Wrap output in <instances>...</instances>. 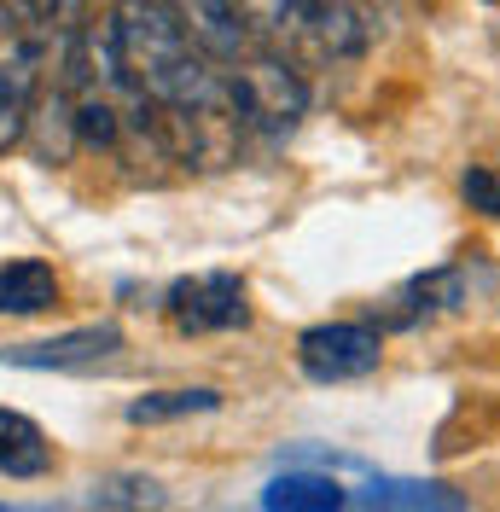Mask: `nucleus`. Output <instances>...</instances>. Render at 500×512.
Segmentation results:
<instances>
[{"instance_id": "f257e3e1", "label": "nucleus", "mask_w": 500, "mask_h": 512, "mask_svg": "<svg viewBox=\"0 0 500 512\" xmlns=\"http://www.w3.org/2000/svg\"><path fill=\"white\" fill-rule=\"evenodd\" d=\"M47 76V18L30 0H0V152L30 134Z\"/></svg>"}, {"instance_id": "f03ea898", "label": "nucleus", "mask_w": 500, "mask_h": 512, "mask_svg": "<svg viewBox=\"0 0 500 512\" xmlns=\"http://www.w3.org/2000/svg\"><path fill=\"white\" fill-rule=\"evenodd\" d=\"M227 99H233L239 128L262 134V140H285L309 111V82L297 76V64L285 53L256 47V53H239L227 64Z\"/></svg>"}, {"instance_id": "7ed1b4c3", "label": "nucleus", "mask_w": 500, "mask_h": 512, "mask_svg": "<svg viewBox=\"0 0 500 512\" xmlns=\"http://www.w3.org/2000/svg\"><path fill=\"white\" fill-rule=\"evenodd\" d=\"M163 315L175 332L204 338V332H239L250 326V286L239 274H187L163 291Z\"/></svg>"}, {"instance_id": "20e7f679", "label": "nucleus", "mask_w": 500, "mask_h": 512, "mask_svg": "<svg viewBox=\"0 0 500 512\" xmlns=\"http://www.w3.org/2000/svg\"><path fill=\"white\" fill-rule=\"evenodd\" d=\"M378 361H384V332L367 320H326L297 338V367L314 384L367 379V373H378Z\"/></svg>"}, {"instance_id": "39448f33", "label": "nucleus", "mask_w": 500, "mask_h": 512, "mask_svg": "<svg viewBox=\"0 0 500 512\" xmlns=\"http://www.w3.org/2000/svg\"><path fill=\"white\" fill-rule=\"evenodd\" d=\"M123 350V332L117 326H76L59 338H41V344H12L0 350L6 367H35V373H64V367H99Z\"/></svg>"}, {"instance_id": "423d86ee", "label": "nucleus", "mask_w": 500, "mask_h": 512, "mask_svg": "<svg viewBox=\"0 0 500 512\" xmlns=\"http://www.w3.org/2000/svg\"><path fill=\"white\" fill-rule=\"evenodd\" d=\"M169 12L181 18V30L198 41V53L210 64H233L239 53H250V35L233 0H169Z\"/></svg>"}, {"instance_id": "0eeeda50", "label": "nucleus", "mask_w": 500, "mask_h": 512, "mask_svg": "<svg viewBox=\"0 0 500 512\" xmlns=\"http://www.w3.org/2000/svg\"><path fill=\"white\" fill-rule=\"evenodd\" d=\"M344 512H466V495L431 478H373L349 495Z\"/></svg>"}, {"instance_id": "6e6552de", "label": "nucleus", "mask_w": 500, "mask_h": 512, "mask_svg": "<svg viewBox=\"0 0 500 512\" xmlns=\"http://www.w3.org/2000/svg\"><path fill=\"white\" fill-rule=\"evenodd\" d=\"M349 489L332 472H280L262 489V512H344Z\"/></svg>"}, {"instance_id": "1a4fd4ad", "label": "nucleus", "mask_w": 500, "mask_h": 512, "mask_svg": "<svg viewBox=\"0 0 500 512\" xmlns=\"http://www.w3.org/2000/svg\"><path fill=\"white\" fill-rule=\"evenodd\" d=\"M53 466V443L30 414L18 408H0V472L6 478H41Z\"/></svg>"}, {"instance_id": "9d476101", "label": "nucleus", "mask_w": 500, "mask_h": 512, "mask_svg": "<svg viewBox=\"0 0 500 512\" xmlns=\"http://www.w3.org/2000/svg\"><path fill=\"white\" fill-rule=\"evenodd\" d=\"M390 303H402V309H390L396 326H419V320L442 315V309H460L466 303V280H460V268H431V274L407 280Z\"/></svg>"}, {"instance_id": "9b49d317", "label": "nucleus", "mask_w": 500, "mask_h": 512, "mask_svg": "<svg viewBox=\"0 0 500 512\" xmlns=\"http://www.w3.org/2000/svg\"><path fill=\"white\" fill-rule=\"evenodd\" d=\"M53 303H59V274L47 262L24 256V262L0 268V315H41Z\"/></svg>"}, {"instance_id": "f8f14e48", "label": "nucleus", "mask_w": 500, "mask_h": 512, "mask_svg": "<svg viewBox=\"0 0 500 512\" xmlns=\"http://www.w3.org/2000/svg\"><path fill=\"white\" fill-rule=\"evenodd\" d=\"M221 390L198 384V390H157V396H140L128 402V419L134 425H163V419H192V414H216Z\"/></svg>"}, {"instance_id": "ddd939ff", "label": "nucleus", "mask_w": 500, "mask_h": 512, "mask_svg": "<svg viewBox=\"0 0 500 512\" xmlns=\"http://www.w3.org/2000/svg\"><path fill=\"white\" fill-rule=\"evenodd\" d=\"M233 6H239L245 35H256L262 47H274V41H285V35H297L309 0H233Z\"/></svg>"}, {"instance_id": "4468645a", "label": "nucleus", "mask_w": 500, "mask_h": 512, "mask_svg": "<svg viewBox=\"0 0 500 512\" xmlns=\"http://www.w3.org/2000/svg\"><path fill=\"white\" fill-rule=\"evenodd\" d=\"M99 507H128V512H146V507H163V489H157L152 478H111L105 489L94 495Z\"/></svg>"}, {"instance_id": "2eb2a0df", "label": "nucleus", "mask_w": 500, "mask_h": 512, "mask_svg": "<svg viewBox=\"0 0 500 512\" xmlns=\"http://www.w3.org/2000/svg\"><path fill=\"white\" fill-rule=\"evenodd\" d=\"M471 210H483V216H500V175L495 169H466V181H460Z\"/></svg>"}, {"instance_id": "dca6fc26", "label": "nucleus", "mask_w": 500, "mask_h": 512, "mask_svg": "<svg viewBox=\"0 0 500 512\" xmlns=\"http://www.w3.org/2000/svg\"><path fill=\"white\" fill-rule=\"evenodd\" d=\"M0 512H12V507H0Z\"/></svg>"}]
</instances>
